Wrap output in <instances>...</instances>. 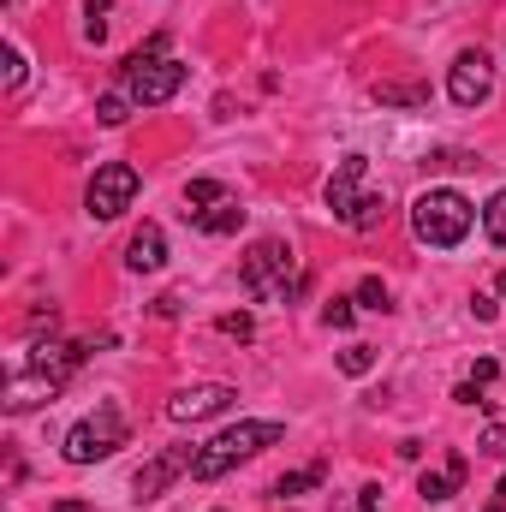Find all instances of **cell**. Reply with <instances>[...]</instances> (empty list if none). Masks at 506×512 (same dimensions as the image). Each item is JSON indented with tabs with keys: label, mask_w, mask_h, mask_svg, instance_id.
<instances>
[{
	"label": "cell",
	"mask_w": 506,
	"mask_h": 512,
	"mask_svg": "<svg viewBox=\"0 0 506 512\" xmlns=\"http://www.w3.org/2000/svg\"><path fill=\"white\" fill-rule=\"evenodd\" d=\"M286 441V423H233V429H221L209 447H197V465H191V477L197 483H215V477H227V471H239L245 459L256 453H268V447H280Z\"/></svg>",
	"instance_id": "cell-1"
},
{
	"label": "cell",
	"mask_w": 506,
	"mask_h": 512,
	"mask_svg": "<svg viewBox=\"0 0 506 512\" xmlns=\"http://www.w3.org/2000/svg\"><path fill=\"white\" fill-rule=\"evenodd\" d=\"M471 221H477V209H471L459 191H447V185H435V191H423V197L411 203V233H417V245H429V251H453V245L471 233Z\"/></svg>",
	"instance_id": "cell-2"
},
{
	"label": "cell",
	"mask_w": 506,
	"mask_h": 512,
	"mask_svg": "<svg viewBox=\"0 0 506 512\" xmlns=\"http://www.w3.org/2000/svg\"><path fill=\"white\" fill-rule=\"evenodd\" d=\"M364 173H370V161L364 155H346L340 167H334V179H328V209H334V221H346L352 233H370L381 227V215H387V197L376 191H364Z\"/></svg>",
	"instance_id": "cell-3"
},
{
	"label": "cell",
	"mask_w": 506,
	"mask_h": 512,
	"mask_svg": "<svg viewBox=\"0 0 506 512\" xmlns=\"http://www.w3.org/2000/svg\"><path fill=\"white\" fill-rule=\"evenodd\" d=\"M179 84H185V66L173 54L137 48V54H126V66H120V90L131 96V108H161V102L179 96Z\"/></svg>",
	"instance_id": "cell-4"
},
{
	"label": "cell",
	"mask_w": 506,
	"mask_h": 512,
	"mask_svg": "<svg viewBox=\"0 0 506 512\" xmlns=\"http://www.w3.org/2000/svg\"><path fill=\"white\" fill-rule=\"evenodd\" d=\"M239 280L251 298H286V292H304V280H292V245L280 239H256L245 262H239Z\"/></svg>",
	"instance_id": "cell-5"
},
{
	"label": "cell",
	"mask_w": 506,
	"mask_h": 512,
	"mask_svg": "<svg viewBox=\"0 0 506 512\" xmlns=\"http://www.w3.org/2000/svg\"><path fill=\"white\" fill-rule=\"evenodd\" d=\"M120 447H126V417H120V405H102V411H90L84 423L66 429V459H72V465L114 459Z\"/></svg>",
	"instance_id": "cell-6"
},
{
	"label": "cell",
	"mask_w": 506,
	"mask_h": 512,
	"mask_svg": "<svg viewBox=\"0 0 506 512\" xmlns=\"http://www.w3.org/2000/svg\"><path fill=\"white\" fill-rule=\"evenodd\" d=\"M131 197H137V167L108 161V167H96V179L84 191V209H90V221H120L131 209Z\"/></svg>",
	"instance_id": "cell-7"
},
{
	"label": "cell",
	"mask_w": 506,
	"mask_h": 512,
	"mask_svg": "<svg viewBox=\"0 0 506 512\" xmlns=\"http://www.w3.org/2000/svg\"><path fill=\"white\" fill-rule=\"evenodd\" d=\"M489 90H495V60H489L483 48H465V54L453 60V72H447V96H453L459 108H483Z\"/></svg>",
	"instance_id": "cell-8"
},
{
	"label": "cell",
	"mask_w": 506,
	"mask_h": 512,
	"mask_svg": "<svg viewBox=\"0 0 506 512\" xmlns=\"http://www.w3.org/2000/svg\"><path fill=\"white\" fill-rule=\"evenodd\" d=\"M233 387L227 382H197V387H179L173 399H167V417L173 423H203V417H221V411H233Z\"/></svg>",
	"instance_id": "cell-9"
},
{
	"label": "cell",
	"mask_w": 506,
	"mask_h": 512,
	"mask_svg": "<svg viewBox=\"0 0 506 512\" xmlns=\"http://www.w3.org/2000/svg\"><path fill=\"white\" fill-rule=\"evenodd\" d=\"M191 465H197V453H191V447L155 453V459H149V465L137 471V483H131V489H137V501H155V495H161V489H167V483H173L179 471H191Z\"/></svg>",
	"instance_id": "cell-10"
},
{
	"label": "cell",
	"mask_w": 506,
	"mask_h": 512,
	"mask_svg": "<svg viewBox=\"0 0 506 512\" xmlns=\"http://www.w3.org/2000/svg\"><path fill=\"white\" fill-rule=\"evenodd\" d=\"M60 387H66V382H54V376H42V370H30V364H24V370H18V376L6 382V399H0V405H6L12 417H18V411H30V405L54 399Z\"/></svg>",
	"instance_id": "cell-11"
},
{
	"label": "cell",
	"mask_w": 506,
	"mask_h": 512,
	"mask_svg": "<svg viewBox=\"0 0 506 512\" xmlns=\"http://www.w3.org/2000/svg\"><path fill=\"white\" fill-rule=\"evenodd\" d=\"M167 262V233L155 227V221H143L137 233H131V245H126V268L131 274H155Z\"/></svg>",
	"instance_id": "cell-12"
},
{
	"label": "cell",
	"mask_w": 506,
	"mask_h": 512,
	"mask_svg": "<svg viewBox=\"0 0 506 512\" xmlns=\"http://www.w3.org/2000/svg\"><path fill=\"white\" fill-rule=\"evenodd\" d=\"M465 477H471V459L453 453L447 471H423V477H417V495H423V501H453V495L465 489Z\"/></svg>",
	"instance_id": "cell-13"
},
{
	"label": "cell",
	"mask_w": 506,
	"mask_h": 512,
	"mask_svg": "<svg viewBox=\"0 0 506 512\" xmlns=\"http://www.w3.org/2000/svg\"><path fill=\"white\" fill-rule=\"evenodd\" d=\"M191 227H197V233H209V239H227V233H239V227H245V209L227 197V203H215V209H197V215H191Z\"/></svg>",
	"instance_id": "cell-14"
},
{
	"label": "cell",
	"mask_w": 506,
	"mask_h": 512,
	"mask_svg": "<svg viewBox=\"0 0 506 512\" xmlns=\"http://www.w3.org/2000/svg\"><path fill=\"white\" fill-rule=\"evenodd\" d=\"M370 96H376L381 108H423L429 102V84H417V78H381Z\"/></svg>",
	"instance_id": "cell-15"
},
{
	"label": "cell",
	"mask_w": 506,
	"mask_h": 512,
	"mask_svg": "<svg viewBox=\"0 0 506 512\" xmlns=\"http://www.w3.org/2000/svg\"><path fill=\"white\" fill-rule=\"evenodd\" d=\"M215 203H227V185H221V179H191V185H185V215L215 209Z\"/></svg>",
	"instance_id": "cell-16"
},
{
	"label": "cell",
	"mask_w": 506,
	"mask_h": 512,
	"mask_svg": "<svg viewBox=\"0 0 506 512\" xmlns=\"http://www.w3.org/2000/svg\"><path fill=\"white\" fill-rule=\"evenodd\" d=\"M316 483H322V465H304V471L280 477V483H274V495H280V501H292V495H310Z\"/></svg>",
	"instance_id": "cell-17"
},
{
	"label": "cell",
	"mask_w": 506,
	"mask_h": 512,
	"mask_svg": "<svg viewBox=\"0 0 506 512\" xmlns=\"http://www.w3.org/2000/svg\"><path fill=\"white\" fill-rule=\"evenodd\" d=\"M108 6L114 0H84V42H108Z\"/></svg>",
	"instance_id": "cell-18"
},
{
	"label": "cell",
	"mask_w": 506,
	"mask_h": 512,
	"mask_svg": "<svg viewBox=\"0 0 506 512\" xmlns=\"http://www.w3.org/2000/svg\"><path fill=\"white\" fill-rule=\"evenodd\" d=\"M126 114H131V96H126V90H108V96L96 102V120H102V126H126Z\"/></svg>",
	"instance_id": "cell-19"
},
{
	"label": "cell",
	"mask_w": 506,
	"mask_h": 512,
	"mask_svg": "<svg viewBox=\"0 0 506 512\" xmlns=\"http://www.w3.org/2000/svg\"><path fill=\"white\" fill-rule=\"evenodd\" d=\"M483 233H489V239L506 251V191H495V197H489V209H483Z\"/></svg>",
	"instance_id": "cell-20"
},
{
	"label": "cell",
	"mask_w": 506,
	"mask_h": 512,
	"mask_svg": "<svg viewBox=\"0 0 506 512\" xmlns=\"http://www.w3.org/2000/svg\"><path fill=\"white\" fill-rule=\"evenodd\" d=\"M340 370H346V376H370V370H376V346H346V352H340Z\"/></svg>",
	"instance_id": "cell-21"
},
{
	"label": "cell",
	"mask_w": 506,
	"mask_h": 512,
	"mask_svg": "<svg viewBox=\"0 0 506 512\" xmlns=\"http://www.w3.org/2000/svg\"><path fill=\"white\" fill-rule=\"evenodd\" d=\"M358 304H364V310H393V298H387V286H381L376 274L358 280Z\"/></svg>",
	"instance_id": "cell-22"
},
{
	"label": "cell",
	"mask_w": 506,
	"mask_h": 512,
	"mask_svg": "<svg viewBox=\"0 0 506 512\" xmlns=\"http://www.w3.org/2000/svg\"><path fill=\"white\" fill-rule=\"evenodd\" d=\"M352 316H358V298H328L322 304V322L328 328H352Z\"/></svg>",
	"instance_id": "cell-23"
},
{
	"label": "cell",
	"mask_w": 506,
	"mask_h": 512,
	"mask_svg": "<svg viewBox=\"0 0 506 512\" xmlns=\"http://www.w3.org/2000/svg\"><path fill=\"white\" fill-rule=\"evenodd\" d=\"M215 328H221V334H227V340H251V334H256L251 310H227V316H221V322H215Z\"/></svg>",
	"instance_id": "cell-24"
},
{
	"label": "cell",
	"mask_w": 506,
	"mask_h": 512,
	"mask_svg": "<svg viewBox=\"0 0 506 512\" xmlns=\"http://www.w3.org/2000/svg\"><path fill=\"white\" fill-rule=\"evenodd\" d=\"M477 453H495V459H501V453H506V423H489V429H483Z\"/></svg>",
	"instance_id": "cell-25"
},
{
	"label": "cell",
	"mask_w": 506,
	"mask_h": 512,
	"mask_svg": "<svg viewBox=\"0 0 506 512\" xmlns=\"http://www.w3.org/2000/svg\"><path fill=\"white\" fill-rule=\"evenodd\" d=\"M18 84H24V54L6 48V90H18Z\"/></svg>",
	"instance_id": "cell-26"
},
{
	"label": "cell",
	"mask_w": 506,
	"mask_h": 512,
	"mask_svg": "<svg viewBox=\"0 0 506 512\" xmlns=\"http://www.w3.org/2000/svg\"><path fill=\"white\" fill-rule=\"evenodd\" d=\"M471 316H477V322H495V316H501V304H495L489 292H477V298H471Z\"/></svg>",
	"instance_id": "cell-27"
},
{
	"label": "cell",
	"mask_w": 506,
	"mask_h": 512,
	"mask_svg": "<svg viewBox=\"0 0 506 512\" xmlns=\"http://www.w3.org/2000/svg\"><path fill=\"white\" fill-rule=\"evenodd\" d=\"M358 512H381V483H364L358 489Z\"/></svg>",
	"instance_id": "cell-28"
},
{
	"label": "cell",
	"mask_w": 506,
	"mask_h": 512,
	"mask_svg": "<svg viewBox=\"0 0 506 512\" xmlns=\"http://www.w3.org/2000/svg\"><path fill=\"white\" fill-rule=\"evenodd\" d=\"M453 399H459V405H489V399H483V393H477V382H465V387H453Z\"/></svg>",
	"instance_id": "cell-29"
},
{
	"label": "cell",
	"mask_w": 506,
	"mask_h": 512,
	"mask_svg": "<svg viewBox=\"0 0 506 512\" xmlns=\"http://www.w3.org/2000/svg\"><path fill=\"white\" fill-rule=\"evenodd\" d=\"M495 376H501V364H495V358H477V387L495 382Z\"/></svg>",
	"instance_id": "cell-30"
},
{
	"label": "cell",
	"mask_w": 506,
	"mask_h": 512,
	"mask_svg": "<svg viewBox=\"0 0 506 512\" xmlns=\"http://www.w3.org/2000/svg\"><path fill=\"white\" fill-rule=\"evenodd\" d=\"M483 512H506V477H501V483H495V501H489V507H483Z\"/></svg>",
	"instance_id": "cell-31"
},
{
	"label": "cell",
	"mask_w": 506,
	"mask_h": 512,
	"mask_svg": "<svg viewBox=\"0 0 506 512\" xmlns=\"http://www.w3.org/2000/svg\"><path fill=\"white\" fill-rule=\"evenodd\" d=\"M54 512H90V507H84V501H60Z\"/></svg>",
	"instance_id": "cell-32"
},
{
	"label": "cell",
	"mask_w": 506,
	"mask_h": 512,
	"mask_svg": "<svg viewBox=\"0 0 506 512\" xmlns=\"http://www.w3.org/2000/svg\"><path fill=\"white\" fill-rule=\"evenodd\" d=\"M501 298H506V274H501Z\"/></svg>",
	"instance_id": "cell-33"
}]
</instances>
